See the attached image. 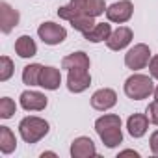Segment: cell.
Returning <instances> with one entry per match:
<instances>
[{"mask_svg":"<svg viewBox=\"0 0 158 158\" xmlns=\"http://www.w3.org/2000/svg\"><path fill=\"white\" fill-rule=\"evenodd\" d=\"M61 67L71 71V69H89V56L86 52H73L61 60Z\"/></svg>","mask_w":158,"mask_h":158,"instance_id":"obj_16","label":"cell"},{"mask_svg":"<svg viewBox=\"0 0 158 158\" xmlns=\"http://www.w3.org/2000/svg\"><path fill=\"white\" fill-rule=\"evenodd\" d=\"M134 13V6L130 0H119V2L112 4L110 8H106V17L110 23H117V24H123L127 21H130Z\"/></svg>","mask_w":158,"mask_h":158,"instance_id":"obj_7","label":"cell"},{"mask_svg":"<svg viewBox=\"0 0 158 158\" xmlns=\"http://www.w3.org/2000/svg\"><path fill=\"white\" fill-rule=\"evenodd\" d=\"M125 93L132 101L147 99L149 95L154 93L152 78L147 76V74H132V76H128L127 82H125Z\"/></svg>","mask_w":158,"mask_h":158,"instance_id":"obj_2","label":"cell"},{"mask_svg":"<svg viewBox=\"0 0 158 158\" xmlns=\"http://www.w3.org/2000/svg\"><path fill=\"white\" fill-rule=\"evenodd\" d=\"M71 4L84 15H91V17H99L106 11V4L104 0H71Z\"/></svg>","mask_w":158,"mask_h":158,"instance_id":"obj_13","label":"cell"},{"mask_svg":"<svg viewBox=\"0 0 158 158\" xmlns=\"http://www.w3.org/2000/svg\"><path fill=\"white\" fill-rule=\"evenodd\" d=\"M154 99H156V101H158V86H156V88H154Z\"/></svg>","mask_w":158,"mask_h":158,"instance_id":"obj_28","label":"cell"},{"mask_svg":"<svg viewBox=\"0 0 158 158\" xmlns=\"http://www.w3.org/2000/svg\"><path fill=\"white\" fill-rule=\"evenodd\" d=\"M95 17H91V15H78V17H74L73 21H71V26L74 28V30H78V32H82V34H86V32H89L97 23L93 21Z\"/></svg>","mask_w":158,"mask_h":158,"instance_id":"obj_21","label":"cell"},{"mask_svg":"<svg viewBox=\"0 0 158 158\" xmlns=\"http://www.w3.org/2000/svg\"><path fill=\"white\" fill-rule=\"evenodd\" d=\"M95 130L101 138V141L108 147L114 149L119 143H123V132H121V117L115 114H104L95 121Z\"/></svg>","mask_w":158,"mask_h":158,"instance_id":"obj_1","label":"cell"},{"mask_svg":"<svg viewBox=\"0 0 158 158\" xmlns=\"http://www.w3.org/2000/svg\"><path fill=\"white\" fill-rule=\"evenodd\" d=\"M91 86V74L88 69H71L67 74V89L71 93H82Z\"/></svg>","mask_w":158,"mask_h":158,"instance_id":"obj_6","label":"cell"},{"mask_svg":"<svg viewBox=\"0 0 158 158\" xmlns=\"http://www.w3.org/2000/svg\"><path fill=\"white\" fill-rule=\"evenodd\" d=\"M95 154H97V149H95V143L91 138L80 136L71 143V156L73 158H89Z\"/></svg>","mask_w":158,"mask_h":158,"instance_id":"obj_12","label":"cell"},{"mask_svg":"<svg viewBox=\"0 0 158 158\" xmlns=\"http://www.w3.org/2000/svg\"><path fill=\"white\" fill-rule=\"evenodd\" d=\"M15 52L21 58H32V56L37 54V45L30 35H21L15 41Z\"/></svg>","mask_w":158,"mask_h":158,"instance_id":"obj_17","label":"cell"},{"mask_svg":"<svg viewBox=\"0 0 158 158\" xmlns=\"http://www.w3.org/2000/svg\"><path fill=\"white\" fill-rule=\"evenodd\" d=\"M19 11L11 8L8 2H0V30L2 34H10L17 24H19Z\"/></svg>","mask_w":158,"mask_h":158,"instance_id":"obj_9","label":"cell"},{"mask_svg":"<svg viewBox=\"0 0 158 158\" xmlns=\"http://www.w3.org/2000/svg\"><path fill=\"white\" fill-rule=\"evenodd\" d=\"M149 73H151L152 78H156V80H158V54H154L151 58V61H149Z\"/></svg>","mask_w":158,"mask_h":158,"instance_id":"obj_26","label":"cell"},{"mask_svg":"<svg viewBox=\"0 0 158 158\" xmlns=\"http://www.w3.org/2000/svg\"><path fill=\"white\" fill-rule=\"evenodd\" d=\"M78 15H82V13L78 11L73 4H69V6H61V8L58 10V17L63 19V21H69V23H71L74 17H78Z\"/></svg>","mask_w":158,"mask_h":158,"instance_id":"obj_24","label":"cell"},{"mask_svg":"<svg viewBox=\"0 0 158 158\" xmlns=\"http://www.w3.org/2000/svg\"><path fill=\"white\" fill-rule=\"evenodd\" d=\"M17 147V139H15V134L11 132L10 127H0V151L4 154H10L13 152Z\"/></svg>","mask_w":158,"mask_h":158,"instance_id":"obj_19","label":"cell"},{"mask_svg":"<svg viewBox=\"0 0 158 158\" xmlns=\"http://www.w3.org/2000/svg\"><path fill=\"white\" fill-rule=\"evenodd\" d=\"M13 61L8 58V56H2L0 58V82H6V80H10L11 78V74H13Z\"/></svg>","mask_w":158,"mask_h":158,"instance_id":"obj_22","label":"cell"},{"mask_svg":"<svg viewBox=\"0 0 158 158\" xmlns=\"http://www.w3.org/2000/svg\"><path fill=\"white\" fill-rule=\"evenodd\" d=\"M17 110V104L10 99V97H2L0 99V117L2 119H10Z\"/></svg>","mask_w":158,"mask_h":158,"instance_id":"obj_23","label":"cell"},{"mask_svg":"<svg viewBox=\"0 0 158 158\" xmlns=\"http://www.w3.org/2000/svg\"><path fill=\"white\" fill-rule=\"evenodd\" d=\"M117 102V93L114 89H108V88H102V89H97L93 95H91V106L99 112H106L110 108H114Z\"/></svg>","mask_w":158,"mask_h":158,"instance_id":"obj_8","label":"cell"},{"mask_svg":"<svg viewBox=\"0 0 158 158\" xmlns=\"http://www.w3.org/2000/svg\"><path fill=\"white\" fill-rule=\"evenodd\" d=\"M132 37H134V34L128 26H119L117 30H114L110 34V37L106 39V45L110 50H123L127 45H130Z\"/></svg>","mask_w":158,"mask_h":158,"instance_id":"obj_10","label":"cell"},{"mask_svg":"<svg viewBox=\"0 0 158 158\" xmlns=\"http://www.w3.org/2000/svg\"><path fill=\"white\" fill-rule=\"evenodd\" d=\"M19 132L26 143H37L39 139H43L48 134V123L41 117L28 115L19 123Z\"/></svg>","mask_w":158,"mask_h":158,"instance_id":"obj_3","label":"cell"},{"mask_svg":"<svg viewBox=\"0 0 158 158\" xmlns=\"http://www.w3.org/2000/svg\"><path fill=\"white\" fill-rule=\"evenodd\" d=\"M43 65L39 63H30L23 69V82L26 86H39V76H41Z\"/></svg>","mask_w":158,"mask_h":158,"instance_id":"obj_20","label":"cell"},{"mask_svg":"<svg viewBox=\"0 0 158 158\" xmlns=\"http://www.w3.org/2000/svg\"><path fill=\"white\" fill-rule=\"evenodd\" d=\"M47 97L39 91H23L21 93V106L26 112H41L47 108Z\"/></svg>","mask_w":158,"mask_h":158,"instance_id":"obj_11","label":"cell"},{"mask_svg":"<svg viewBox=\"0 0 158 158\" xmlns=\"http://www.w3.org/2000/svg\"><path fill=\"white\" fill-rule=\"evenodd\" d=\"M149 117H147V114H134V115H130L128 117V121H127V128H128V134L132 136V138H141V136H145V132H147V128H149Z\"/></svg>","mask_w":158,"mask_h":158,"instance_id":"obj_14","label":"cell"},{"mask_svg":"<svg viewBox=\"0 0 158 158\" xmlns=\"http://www.w3.org/2000/svg\"><path fill=\"white\" fill-rule=\"evenodd\" d=\"M145 114H147V117H149V121H151L152 125H156V127H158V101H154V102H151V104L147 106V110H145Z\"/></svg>","mask_w":158,"mask_h":158,"instance_id":"obj_25","label":"cell"},{"mask_svg":"<svg viewBox=\"0 0 158 158\" xmlns=\"http://www.w3.org/2000/svg\"><path fill=\"white\" fill-rule=\"evenodd\" d=\"M37 35L45 45H60L67 37V30L56 23H43L37 28Z\"/></svg>","mask_w":158,"mask_h":158,"instance_id":"obj_5","label":"cell"},{"mask_svg":"<svg viewBox=\"0 0 158 158\" xmlns=\"http://www.w3.org/2000/svg\"><path fill=\"white\" fill-rule=\"evenodd\" d=\"M151 61V50L145 43H138L134 45L127 54H125V65L132 71H139L143 67H147Z\"/></svg>","mask_w":158,"mask_h":158,"instance_id":"obj_4","label":"cell"},{"mask_svg":"<svg viewBox=\"0 0 158 158\" xmlns=\"http://www.w3.org/2000/svg\"><path fill=\"white\" fill-rule=\"evenodd\" d=\"M60 84H61V73L56 67H43L41 76H39V86L54 91L60 88Z\"/></svg>","mask_w":158,"mask_h":158,"instance_id":"obj_15","label":"cell"},{"mask_svg":"<svg viewBox=\"0 0 158 158\" xmlns=\"http://www.w3.org/2000/svg\"><path fill=\"white\" fill-rule=\"evenodd\" d=\"M110 34H112V28L108 23H97L89 32L84 34V37L91 43H101V41H106L110 37Z\"/></svg>","mask_w":158,"mask_h":158,"instance_id":"obj_18","label":"cell"},{"mask_svg":"<svg viewBox=\"0 0 158 158\" xmlns=\"http://www.w3.org/2000/svg\"><path fill=\"white\" fill-rule=\"evenodd\" d=\"M149 143H151V151H152V154H158V130H154V132L151 134Z\"/></svg>","mask_w":158,"mask_h":158,"instance_id":"obj_27","label":"cell"}]
</instances>
